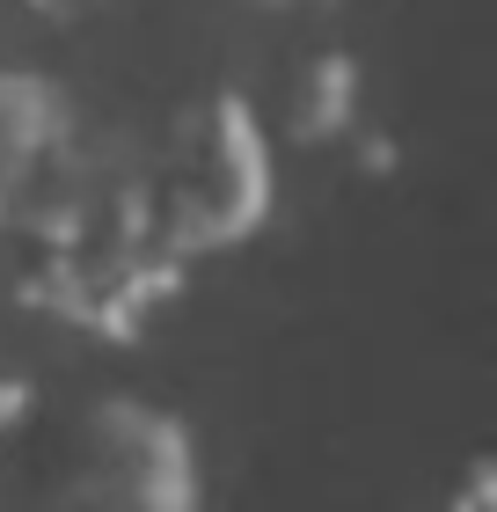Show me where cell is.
<instances>
[{
    "instance_id": "obj_1",
    "label": "cell",
    "mask_w": 497,
    "mask_h": 512,
    "mask_svg": "<svg viewBox=\"0 0 497 512\" xmlns=\"http://www.w3.org/2000/svg\"><path fill=\"white\" fill-rule=\"evenodd\" d=\"M15 213L30 235V256L15 271L22 308L59 315L88 337L132 344L191 278V256H176L147 213L139 169H37Z\"/></svg>"
},
{
    "instance_id": "obj_2",
    "label": "cell",
    "mask_w": 497,
    "mask_h": 512,
    "mask_svg": "<svg viewBox=\"0 0 497 512\" xmlns=\"http://www.w3.org/2000/svg\"><path fill=\"white\" fill-rule=\"evenodd\" d=\"M139 191L169 249L191 264L249 242L271 213V139L242 88H205L176 103L139 161Z\"/></svg>"
},
{
    "instance_id": "obj_3",
    "label": "cell",
    "mask_w": 497,
    "mask_h": 512,
    "mask_svg": "<svg viewBox=\"0 0 497 512\" xmlns=\"http://www.w3.org/2000/svg\"><path fill=\"white\" fill-rule=\"evenodd\" d=\"M44 512H198L191 432L161 403L96 395L66 439Z\"/></svg>"
},
{
    "instance_id": "obj_4",
    "label": "cell",
    "mask_w": 497,
    "mask_h": 512,
    "mask_svg": "<svg viewBox=\"0 0 497 512\" xmlns=\"http://www.w3.org/2000/svg\"><path fill=\"white\" fill-rule=\"evenodd\" d=\"M59 147H66V96L44 74L0 66V220L22 205L37 169H52Z\"/></svg>"
},
{
    "instance_id": "obj_5",
    "label": "cell",
    "mask_w": 497,
    "mask_h": 512,
    "mask_svg": "<svg viewBox=\"0 0 497 512\" xmlns=\"http://www.w3.org/2000/svg\"><path fill=\"white\" fill-rule=\"evenodd\" d=\"M286 132L300 147L359 132V59L337 52V44H329V52H307L293 66V88H286Z\"/></svg>"
},
{
    "instance_id": "obj_6",
    "label": "cell",
    "mask_w": 497,
    "mask_h": 512,
    "mask_svg": "<svg viewBox=\"0 0 497 512\" xmlns=\"http://www.w3.org/2000/svg\"><path fill=\"white\" fill-rule=\"evenodd\" d=\"M432 512H497V461H490V454H468L461 476L439 491Z\"/></svg>"
},
{
    "instance_id": "obj_7",
    "label": "cell",
    "mask_w": 497,
    "mask_h": 512,
    "mask_svg": "<svg viewBox=\"0 0 497 512\" xmlns=\"http://www.w3.org/2000/svg\"><path fill=\"white\" fill-rule=\"evenodd\" d=\"M359 169H366V176H388V169H395V139L359 132Z\"/></svg>"
},
{
    "instance_id": "obj_8",
    "label": "cell",
    "mask_w": 497,
    "mask_h": 512,
    "mask_svg": "<svg viewBox=\"0 0 497 512\" xmlns=\"http://www.w3.org/2000/svg\"><path fill=\"white\" fill-rule=\"evenodd\" d=\"M22 410H30V381H0V432H8Z\"/></svg>"
},
{
    "instance_id": "obj_9",
    "label": "cell",
    "mask_w": 497,
    "mask_h": 512,
    "mask_svg": "<svg viewBox=\"0 0 497 512\" xmlns=\"http://www.w3.org/2000/svg\"><path fill=\"white\" fill-rule=\"evenodd\" d=\"M256 8H307V0H256Z\"/></svg>"
},
{
    "instance_id": "obj_10",
    "label": "cell",
    "mask_w": 497,
    "mask_h": 512,
    "mask_svg": "<svg viewBox=\"0 0 497 512\" xmlns=\"http://www.w3.org/2000/svg\"><path fill=\"white\" fill-rule=\"evenodd\" d=\"M30 8H66V0H30Z\"/></svg>"
}]
</instances>
